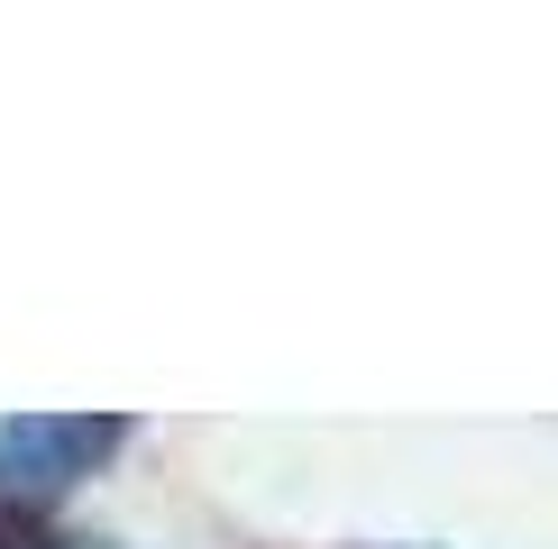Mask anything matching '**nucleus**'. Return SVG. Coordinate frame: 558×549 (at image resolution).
Returning a JSON list of instances; mask_svg holds the SVG:
<instances>
[{"label":"nucleus","instance_id":"obj_2","mask_svg":"<svg viewBox=\"0 0 558 549\" xmlns=\"http://www.w3.org/2000/svg\"><path fill=\"white\" fill-rule=\"evenodd\" d=\"M0 549H10V540H0Z\"/></svg>","mask_w":558,"mask_h":549},{"label":"nucleus","instance_id":"obj_1","mask_svg":"<svg viewBox=\"0 0 558 549\" xmlns=\"http://www.w3.org/2000/svg\"><path fill=\"white\" fill-rule=\"evenodd\" d=\"M120 440H129V422H92V412H10V422H0V495L10 503H56V495H74Z\"/></svg>","mask_w":558,"mask_h":549}]
</instances>
